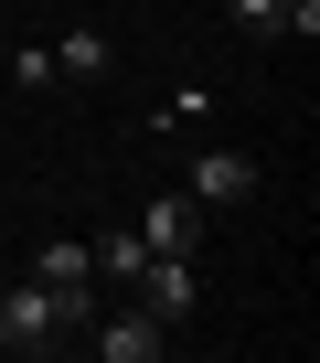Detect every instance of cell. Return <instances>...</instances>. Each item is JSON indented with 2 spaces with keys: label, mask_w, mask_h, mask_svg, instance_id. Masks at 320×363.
<instances>
[{
  "label": "cell",
  "mask_w": 320,
  "mask_h": 363,
  "mask_svg": "<svg viewBox=\"0 0 320 363\" xmlns=\"http://www.w3.org/2000/svg\"><path fill=\"white\" fill-rule=\"evenodd\" d=\"M86 352L96 363H160V352H171V320H160V310H107V320H86Z\"/></svg>",
  "instance_id": "1"
},
{
  "label": "cell",
  "mask_w": 320,
  "mask_h": 363,
  "mask_svg": "<svg viewBox=\"0 0 320 363\" xmlns=\"http://www.w3.org/2000/svg\"><path fill=\"white\" fill-rule=\"evenodd\" d=\"M128 299H139V310H160V320L182 331V320L203 310V267H193V257H149V267L128 278Z\"/></svg>",
  "instance_id": "2"
},
{
  "label": "cell",
  "mask_w": 320,
  "mask_h": 363,
  "mask_svg": "<svg viewBox=\"0 0 320 363\" xmlns=\"http://www.w3.org/2000/svg\"><path fill=\"white\" fill-rule=\"evenodd\" d=\"M256 182H267V171H256L246 150H203V160H193V182H182V193H193L203 214H235V203H256Z\"/></svg>",
  "instance_id": "3"
},
{
  "label": "cell",
  "mask_w": 320,
  "mask_h": 363,
  "mask_svg": "<svg viewBox=\"0 0 320 363\" xmlns=\"http://www.w3.org/2000/svg\"><path fill=\"white\" fill-rule=\"evenodd\" d=\"M203 235H214V214H203L193 193H160V203L139 214V246H149V257H203Z\"/></svg>",
  "instance_id": "4"
},
{
  "label": "cell",
  "mask_w": 320,
  "mask_h": 363,
  "mask_svg": "<svg viewBox=\"0 0 320 363\" xmlns=\"http://www.w3.org/2000/svg\"><path fill=\"white\" fill-rule=\"evenodd\" d=\"M107 65H118V43H107V33H96V22H75V33H64V43H54V86H96V75H107Z\"/></svg>",
  "instance_id": "5"
},
{
  "label": "cell",
  "mask_w": 320,
  "mask_h": 363,
  "mask_svg": "<svg viewBox=\"0 0 320 363\" xmlns=\"http://www.w3.org/2000/svg\"><path fill=\"white\" fill-rule=\"evenodd\" d=\"M33 278H54V289H75V278H96V235H54V246L33 257Z\"/></svg>",
  "instance_id": "6"
},
{
  "label": "cell",
  "mask_w": 320,
  "mask_h": 363,
  "mask_svg": "<svg viewBox=\"0 0 320 363\" xmlns=\"http://www.w3.org/2000/svg\"><path fill=\"white\" fill-rule=\"evenodd\" d=\"M139 267H149V246H139V225H118V235H96V278H107V289H128Z\"/></svg>",
  "instance_id": "7"
},
{
  "label": "cell",
  "mask_w": 320,
  "mask_h": 363,
  "mask_svg": "<svg viewBox=\"0 0 320 363\" xmlns=\"http://www.w3.org/2000/svg\"><path fill=\"white\" fill-rule=\"evenodd\" d=\"M224 11H235V33H256V43H278V11H288V0H224Z\"/></svg>",
  "instance_id": "8"
},
{
  "label": "cell",
  "mask_w": 320,
  "mask_h": 363,
  "mask_svg": "<svg viewBox=\"0 0 320 363\" xmlns=\"http://www.w3.org/2000/svg\"><path fill=\"white\" fill-rule=\"evenodd\" d=\"M11 86H33V96H43V86H54V43H22V54H11Z\"/></svg>",
  "instance_id": "9"
},
{
  "label": "cell",
  "mask_w": 320,
  "mask_h": 363,
  "mask_svg": "<svg viewBox=\"0 0 320 363\" xmlns=\"http://www.w3.org/2000/svg\"><path fill=\"white\" fill-rule=\"evenodd\" d=\"M278 33H299V43H309V33H320V0H288V11H278Z\"/></svg>",
  "instance_id": "10"
}]
</instances>
